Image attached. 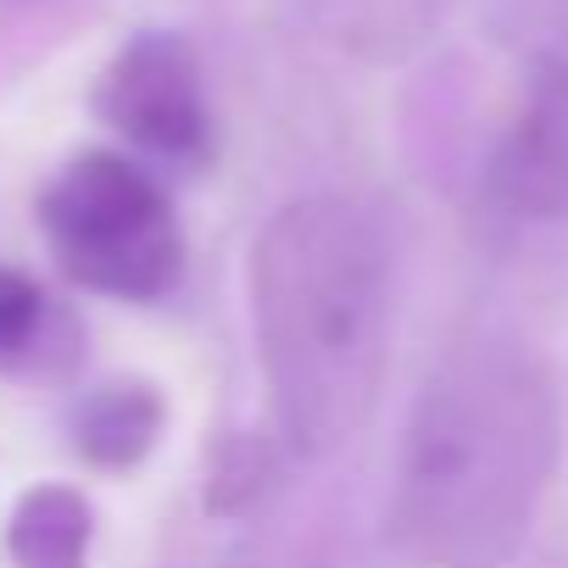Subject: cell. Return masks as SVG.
Wrapping results in <instances>:
<instances>
[{
  "label": "cell",
  "mask_w": 568,
  "mask_h": 568,
  "mask_svg": "<svg viewBox=\"0 0 568 568\" xmlns=\"http://www.w3.org/2000/svg\"><path fill=\"white\" fill-rule=\"evenodd\" d=\"M496 195L524 217H568V57H540L496 151Z\"/></svg>",
  "instance_id": "obj_5"
},
{
  "label": "cell",
  "mask_w": 568,
  "mask_h": 568,
  "mask_svg": "<svg viewBox=\"0 0 568 568\" xmlns=\"http://www.w3.org/2000/svg\"><path fill=\"white\" fill-rule=\"evenodd\" d=\"M267 474H273L267 446H256V440H229V446L217 452V463H212V479H206V513H245L251 501H262Z\"/></svg>",
  "instance_id": "obj_8"
},
{
  "label": "cell",
  "mask_w": 568,
  "mask_h": 568,
  "mask_svg": "<svg viewBox=\"0 0 568 568\" xmlns=\"http://www.w3.org/2000/svg\"><path fill=\"white\" fill-rule=\"evenodd\" d=\"M45 329V296L40 284L18 267H0V363H18L34 352Z\"/></svg>",
  "instance_id": "obj_9"
},
{
  "label": "cell",
  "mask_w": 568,
  "mask_h": 568,
  "mask_svg": "<svg viewBox=\"0 0 568 568\" xmlns=\"http://www.w3.org/2000/svg\"><path fill=\"white\" fill-rule=\"evenodd\" d=\"M90 501L73 485H29L7 524V551L18 568H84L90 562Z\"/></svg>",
  "instance_id": "obj_7"
},
{
  "label": "cell",
  "mask_w": 568,
  "mask_h": 568,
  "mask_svg": "<svg viewBox=\"0 0 568 568\" xmlns=\"http://www.w3.org/2000/svg\"><path fill=\"white\" fill-rule=\"evenodd\" d=\"M40 229L68 278L123 302H156L184 267L162 184L112 151L73 156L40 195Z\"/></svg>",
  "instance_id": "obj_3"
},
{
  "label": "cell",
  "mask_w": 568,
  "mask_h": 568,
  "mask_svg": "<svg viewBox=\"0 0 568 568\" xmlns=\"http://www.w3.org/2000/svg\"><path fill=\"white\" fill-rule=\"evenodd\" d=\"M168 424V402L151 385H101L73 413V446L95 468H134L151 457L156 435Z\"/></svg>",
  "instance_id": "obj_6"
},
{
  "label": "cell",
  "mask_w": 568,
  "mask_h": 568,
  "mask_svg": "<svg viewBox=\"0 0 568 568\" xmlns=\"http://www.w3.org/2000/svg\"><path fill=\"white\" fill-rule=\"evenodd\" d=\"M557 446L540 374L501 346L457 352L418 396L390 529L424 568H485L524 535Z\"/></svg>",
  "instance_id": "obj_2"
},
{
  "label": "cell",
  "mask_w": 568,
  "mask_h": 568,
  "mask_svg": "<svg viewBox=\"0 0 568 568\" xmlns=\"http://www.w3.org/2000/svg\"><path fill=\"white\" fill-rule=\"evenodd\" d=\"M95 112L140 151L195 156L206 145V95L190 40L184 34L129 40L95 84Z\"/></svg>",
  "instance_id": "obj_4"
},
{
  "label": "cell",
  "mask_w": 568,
  "mask_h": 568,
  "mask_svg": "<svg viewBox=\"0 0 568 568\" xmlns=\"http://www.w3.org/2000/svg\"><path fill=\"white\" fill-rule=\"evenodd\" d=\"M251 329L278 429L296 452H341L379 402L390 262L379 229L341 195L278 206L251 245Z\"/></svg>",
  "instance_id": "obj_1"
}]
</instances>
